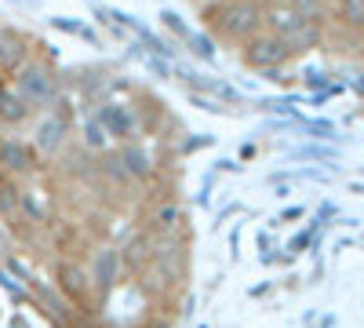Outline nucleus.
Returning <instances> with one entry per match:
<instances>
[{
	"label": "nucleus",
	"mask_w": 364,
	"mask_h": 328,
	"mask_svg": "<svg viewBox=\"0 0 364 328\" xmlns=\"http://www.w3.org/2000/svg\"><path fill=\"white\" fill-rule=\"evenodd\" d=\"M200 15L211 33L230 44H245L262 29V8L255 0H211Z\"/></svg>",
	"instance_id": "nucleus-1"
},
{
	"label": "nucleus",
	"mask_w": 364,
	"mask_h": 328,
	"mask_svg": "<svg viewBox=\"0 0 364 328\" xmlns=\"http://www.w3.org/2000/svg\"><path fill=\"white\" fill-rule=\"evenodd\" d=\"M15 92L29 102V110H48L58 102V73L44 58H29V63L15 73Z\"/></svg>",
	"instance_id": "nucleus-2"
},
{
	"label": "nucleus",
	"mask_w": 364,
	"mask_h": 328,
	"mask_svg": "<svg viewBox=\"0 0 364 328\" xmlns=\"http://www.w3.org/2000/svg\"><path fill=\"white\" fill-rule=\"evenodd\" d=\"M240 63H245L248 70H255V73H262V77H269V80H277L281 66L291 63V51L284 48L281 37L259 29L255 37H248L245 44H240Z\"/></svg>",
	"instance_id": "nucleus-3"
},
{
	"label": "nucleus",
	"mask_w": 364,
	"mask_h": 328,
	"mask_svg": "<svg viewBox=\"0 0 364 328\" xmlns=\"http://www.w3.org/2000/svg\"><path fill=\"white\" fill-rule=\"evenodd\" d=\"M66 139H70V117L66 113H44L33 128V150L51 157L66 146Z\"/></svg>",
	"instance_id": "nucleus-4"
},
{
	"label": "nucleus",
	"mask_w": 364,
	"mask_h": 328,
	"mask_svg": "<svg viewBox=\"0 0 364 328\" xmlns=\"http://www.w3.org/2000/svg\"><path fill=\"white\" fill-rule=\"evenodd\" d=\"M95 117L102 121L109 139H132L139 132V117H135V110L128 102H102Z\"/></svg>",
	"instance_id": "nucleus-5"
},
{
	"label": "nucleus",
	"mask_w": 364,
	"mask_h": 328,
	"mask_svg": "<svg viewBox=\"0 0 364 328\" xmlns=\"http://www.w3.org/2000/svg\"><path fill=\"white\" fill-rule=\"evenodd\" d=\"M26 63H29V41L4 26V29H0V73L15 77Z\"/></svg>",
	"instance_id": "nucleus-6"
},
{
	"label": "nucleus",
	"mask_w": 364,
	"mask_h": 328,
	"mask_svg": "<svg viewBox=\"0 0 364 328\" xmlns=\"http://www.w3.org/2000/svg\"><path fill=\"white\" fill-rule=\"evenodd\" d=\"M321 41H324V26H317V22H302L295 33H288L284 37V48L291 51V58L295 55H306V51H317L321 48Z\"/></svg>",
	"instance_id": "nucleus-7"
},
{
	"label": "nucleus",
	"mask_w": 364,
	"mask_h": 328,
	"mask_svg": "<svg viewBox=\"0 0 364 328\" xmlns=\"http://www.w3.org/2000/svg\"><path fill=\"white\" fill-rule=\"evenodd\" d=\"M29 102L15 92V88H0V125H26L29 121Z\"/></svg>",
	"instance_id": "nucleus-8"
},
{
	"label": "nucleus",
	"mask_w": 364,
	"mask_h": 328,
	"mask_svg": "<svg viewBox=\"0 0 364 328\" xmlns=\"http://www.w3.org/2000/svg\"><path fill=\"white\" fill-rule=\"evenodd\" d=\"M117 274H120V255L113 248H102L95 255V263H91V281H95L102 292H109L113 281H117Z\"/></svg>",
	"instance_id": "nucleus-9"
},
{
	"label": "nucleus",
	"mask_w": 364,
	"mask_h": 328,
	"mask_svg": "<svg viewBox=\"0 0 364 328\" xmlns=\"http://www.w3.org/2000/svg\"><path fill=\"white\" fill-rule=\"evenodd\" d=\"M0 161H4L11 171H26L33 164V146H26L18 139H0Z\"/></svg>",
	"instance_id": "nucleus-10"
},
{
	"label": "nucleus",
	"mask_w": 364,
	"mask_h": 328,
	"mask_svg": "<svg viewBox=\"0 0 364 328\" xmlns=\"http://www.w3.org/2000/svg\"><path fill=\"white\" fill-rule=\"evenodd\" d=\"M331 11L346 29L364 33V0H331Z\"/></svg>",
	"instance_id": "nucleus-11"
},
{
	"label": "nucleus",
	"mask_w": 364,
	"mask_h": 328,
	"mask_svg": "<svg viewBox=\"0 0 364 328\" xmlns=\"http://www.w3.org/2000/svg\"><path fill=\"white\" fill-rule=\"evenodd\" d=\"M182 48H190V55L193 58H200V63H215V37L211 33H200V29H193V33L182 41Z\"/></svg>",
	"instance_id": "nucleus-12"
},
{
	"label": "nucleus",
	"mask_w": 364,
	"mask_h": 328,
	"mask_svg": "<svg viewBox=\"0 0 364 328\" xmlns=\"http://www.w3.org/2000/svg\"><path fill=\"white\" fill-rule=\"evenodd\" d=\"M288 4L306 18V22H317V26H324V18L331 15V4L328 0H288Z\"/></svg>",
	"instance_id": "nucleus-13"
},
{
	"label": "nucleus",
	"mask_w": 364,
	"mask_h": 328,
	"mask_svg": "<svg viewBox=\"0 0 364 328\" xmlns=\"http://www.w3.org/2000/svg\"><path fill=\"white\" fill-rule=\"evenodd\" d=\"M80 135H84V146H87V150H102V146L109 142V135H106V128H102L99 117H84Z\"/></svg>",
	"instance_id": "nucleus-14"
},
{
	"label": "nucleus",
	"mask_w": 364,
	"mask_h": 328,
	"mask_svg": "<svg viewBox=\"0 0 364 328\" xmlns=\"http://www.w3.org/2000/svg\"><path fill=\"white\" fill-rule=\"evenodd\" d=\"M51 29H63V33H73V37H84V41H91V44H99V37L91 33L87 26H80L77 18H70V15H55V18H51Z\"/></svg>",
	"instance_id": "nucleus-15"
},
{
	"label": "nucleus",
	"mask_w": 364,
	"mask_h": 328,
	"mask_svg": "<svg viewBox=\"0 0 364 328\" xmlns=\"http://www.w3.org/2000/svg\"><path fill=\"white\" fill-rule=\"evenodd\" d=\"M120 161H124V164H128V171H132V175H139V179H142V175H149V157L139 150V146H124V150H120Z\"/></svg>",
	"instance_id": "nucleus-16"
},
{
	"label": "nucleus",
	"mask_w": 364,
	"mask_h": 328,
	"mask_svg": "<svg viewBox=\"0 0 364 328\" xmlns=\"http://www.w3.org/2000/svg\"><path fill=\"white\" fill-rule=\"evenodd\" d=\"M161 26L168 29V33H175L178 41H186V37L193 33V29L186 26V18H182L178 11H171V8H164V11H161Z\"/></svg>",
	"instance_id": "nucleus-17"
},
{
	"label": "nucleus",
	"mask_w": 364,
	"mask_h": 328,
	"mask_svg": "<svg viewBox=\"0 0 364 328\" xmlns=\"http://www.w3.org/2000/svg\"><path fill=\"white\" fill-rule=\"evenodd\" d=\"M154 223H157V230H164V233L175 230V226L182 223V208H178V204H164L161 212L154 216Z\"/></svg>",
	"instance_id": "nucleus-18"
},
{
	"label": "nucleus",
	"mask_w": 364,
	"mask_h": 328,
	"mask_svg": "<svg viewBox=\"0 0 364 328\" xmlns=\"http://www.w3.org/2000/svg\"><path fill=\"white\" fill-rule=\"evenodd\" d=\"M142 63H146V70H154L161 80H168L171 77V66H168V58H157V55H142Z\"/></svg>",
	"instance_id": "nucleus-19"
},
{
	"label": "nucleus",
	"mask_w": 364,
	"mask_h": 328,
	"mask_svg": "<svg viewBox=\"0 0 364 328\" xmlns=\"http://www.w3.org/2000/svg\"><path fill=\"white\" fill-rule=\"evenodd\" d=\"M190 102H193L197 110H208V113H226L215 99H211V95H200V92H190Z\"/></svg>",
	"instance_id": "nucleus-20"
},
{
	"label": "nucleus",
	"mask_w": 364,
	"mask_h": 328,
	"mask_svg": "<svg viewBox=\"0 0 364 328\" xmlns=\"http://www.w3.org/2000/svg\"><path fill=\"white\" fill-rule=\"evenodd\" d=\"M63 277H66V288H70L73 295H80V292H84V285H80V277H84V274L77 270V266H63Z\"/></svg>",
	"instance_id": "nucleus-21"
},
{
	"label": "nucleus",
	"mask_w": 364,
	"mask_h": 328,
	"mask_svg": "<svg viewBox=\"0 0 364 328\" xmlns=\"http://www.w3.org/2000/svg\"><path fill=\"white\" fill-rule=\"evenodd\" d=\"M306 132H314L317 139H336V125L328 121H306Z\"/></svg>",
	"instance_id": "nucleus-22"
},
{
	"label": "nucleus",
	"mask_w": 364,
	"mask_h": 328,
	"mask_svg": "<svg viewBox=\"0 0 364 328\" xmlns=\"http://www.w3.org/2000/svg\"><path fill=\"white\" fill-rule=\"evenodd\" d=\"M353 92L364 99V73H357V77H353Z\"/></svg>",
	"instance_id": "nucleus-23"
},
{
	"label": "nucleus",
	"mask_w": 364,
	"mask_h": 328,
	"mask_svg": "<svg viewBox=\"0 0 364 328\" xmlns=\"http://www.w3.org/2000/svg\"><path fill=\"white\" fill-rule=\"evenodd\" d=\"M328 4H331V0H328Z\"/></svg>",
	"instance_id": "nucleus-24"
}]
</instances>
